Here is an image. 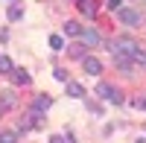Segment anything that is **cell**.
<instances>
[{
    "label": "cell",
    "mask_w": 146,
    "mask_h": 143,
    "mask_svg": "<svg viewBox=\"0 0 146 143\" xmlns=\"http://www.w3.org/2000/svg\"><path fill=\"white\" fill-rule=\"evenodd\" d=\"M0 143H18V132H0Z\"/></svg>",
    "instance_id": "obj_16"
},
{
    "label": "cell",
    "mask_w": 146,
    "mask_h": 143,
    "mask_svg": "<svg viewBox=\"0 0 146 143\" xmlns=\"http://www.w3.org/2000/svg\"><path fill=\"white\" fill-rule=\"evenodd\" d=\"M117 18L123 21L126 26H135V23H140V15H137L135 9H120V12H117Z\"/></svg>",
    "instance_id": "obj_4"
},
{
    "label": "cell",
    "mask_w": 146,
    "mask_h": 143,
    "mask_svg": "<svg viewBox=\"0 0 146 143\" xmlns=\"http://www.w3.org/2000/svg\"><path fill=\"white\" fill-rule=\"evenodd\" d=\"M53 76H56L58 82H64V85L70 82V79H67V70H62V67H58V70H53Z\"/></svg>",
    "instance_id": "obj_19"
},
{
    "label": "cell",
    "mask_w": 146,
    "mask_h": 143,
    "mask_svg": "<svg viewBox=\"0 0 146 143\" xmlns=\"http://www.w3.org/2000/svg\"><path fill=\"white\" fill-rule=\"evenodd\" d=\"M12 76H15V82H18V85H29V73H27V70L15 67V73H12Z\"/></svg>",
    "instance_id": "obj_13"
},
{
    "label": "cell",
    "mask_w": 146,
    "mask_h": 143,
    "mask_svg": "<svg viewBox=\"0 0 146 143\" xmlns=\"http://www.w3.org/2000/svg\"><path fill=\"white\" fill-rule=\"evenodd\" d=\"M114 64L123 70V73H131V70H135V62H131L129 56H120V53H114Z\"/></svg>",
    "instance_id": "obj_7"
},
{
    "label": "cell",
    "mask_w": 146,
    "mask_h": 143,
    "mask_svg": "<svg viewBox=\"0 0 146 143\" xmlns=\"http://www.w3.org/2000/svg\"><path fill=\"white\" fill-rule=\"evenodd\" d=\"M82 41H85V47H96V44H102V35L96 29H85L82 32Z\"/></svg>",
    "instance_id": "obj_6"
},
{
    "label": "cell",
    "mask_w": 146,
    "mask_h": 143,
    "mask_svg": "<svg viewBox=\"0 0 146 143\" xmlns=\"http://www.w3.org/2000/svg\"><path fill=\"white\" fill-rule=\"evenodd\" d=\"M0 73H15V64H12V58L0 56Z\"/></svg>",
    "instance_id": "obj_14"
},
{
    "label": "cell",
    "mask_w": 146,
    "mask_h": 143,
    "mask_svg": "<svg viewBox=\"0 0 146 143\" xmlns=\"http://www.w3.org/2000/svg\"><path fill=\"white\" fill-rule=\"evenodd\" d=\"M9 38V35H6V29H0V41H6Z\"/></svg>",
    "instance_id": "obj_22"
},
{
    "label": "cell",
    "mask_w": 146,
    "mask_h": 143,
    "mask_svg": "<svg viewBox=\"0 0 146 143\" xmlns=\"http://www.w3.org/2000/svg\"><path fill=\"white\" fill-rule=\"evenodd\" d=\"M105 6H108V9H114V12H120V9H123V0H108Z\"/></svg>",
    "instance_id": "obj_20"
},
{
    "label": "cell",
    "mask_w": 146,
    "mask_h": 143,
    "mask_svg": "<svg viewBox=\"0 0 146 143\" xmlns=\"http://www.w3.org/2000/svg\"><path fill=\"white\" fill-rule=\"evenodd\" d=\"M79 9H82V15L94 18V15H96V9H100V3H96V0H79Z\"/></svg>",
    "instance_id": "obj_9"
},
{
    "label": "cell",
    "mask_w": 146,
    "mask_h": 143,
    "mask_svg": "<svg viewBox=\"0 0 146 143\" xmlns=\"http://www.w3.org/2000/svg\"><path fill=\"white\" fill-rule=\"evenodd\" d=\"M62 29H64L67 38H76V35H82V32H85V26H82V23H76V21H67Z\"/></svg>",
    "instance_id": "obj_8"
},
{
    "label": "cell",
    "mask_w": 146,
    "mask_h": 143,
    "mask_svg": "<svg viewBox=\"0 0 146 143\" xmlns=\"http://www.w3.org/2000/svg\"><path fill=\"white\" fill-rule=\"evenodd\" d=\"M111 50L120 53V56H129L131 62H135V56H137V50H140V44H137L135 38H129V35H120V38L111 41Z\"/></svg>",
    "instance_id": "obj_1"
},
{
    "label": "cell",
    "mask_w": 146,
    "mask_h": 143,
    "mask_svg": "<svg viewBox=\"0 0 146 143\" xmlns=\"http://www.w3.org/2000/svg\"><path fill=\"white\" fill-rule=\"evenodd\" d=\"M94 93H96V97H102L105 102H114V105H120V102H123V93H120L114 85H108V82H96Z\"/></svg>",
    "instance_id": "obj_2"
},
{
    "label": "cell",
    "mask_w": 146,
    "mask_h": 143,
    "mask_svg": "<svg viewBox=\"0 0 146 143\" xmlns=\"http://www.w3.org/2000/svg\"><path fill=\"white\" fill-rule=\"evenodd\" d=\"M64 88H67V97H76V99H79V97H85V88L79 85V82H67Z\"/></svg>",
    "instance_id": "obj_12"
},
{
    "label": "cell",
    "mask_w": 146,
    "mask_h": 143,
    "mask_svg": "<svg viewBox=\"0 0 146 143\" xmlns=\"http://www.w3.org/2000/svg\"><path fill=\"white\" fill-rule=\"evenodd\" d=\"M50 105H53V99L50 97H47V93H41V97H35V111H47V108H50Z\"/></svg>",
    "instance_id": "obj_11"
},
{
    "label": "cell",
    "mask_w": 146,
    "mask_h": 143,
    "mask_svg": "<svg viewBox=\"0 0 146 143\" xmlns=\"http://www.w3.org/2000/svg\"><path fill=\"white\" fill-rule=\"evenodd\" d=\"M21 18H23V9H21L18 3H12V6H9V21H21Z\"/></svg>",
    "instance_id": "obj_15"
},
{
    "label": "cell",
    "mask_w": 146,
    "mask_h": 143,
    "mask_svg": "<svg viewBox=\"0 0 146 143\" xmlns=\"http://www.w3.org/2000/svg\"><path fill=\"white\" fill-rule=\"evenodd\" d=\"M85 50H88V47H85V44H70V58H79V62H85V58H88V53H85Z\"/></svg>",
    "instance_id": "obj_10"
},
{
    "label": "cell",
    "mask_w": 146,
    "mask_h": 143,
    "mask_svg": "<svg viewBox=\"0 0 146 143\" xmlns=\"http://www.w3.org/2000/svg\"><path fill=\"white\" fill-rule=\"evenodd\" d=\"M50 47L53 50H64V38L62 35H50Z\"/></svg>",
    "instance_id": "obj_17"
},
{
    "label": "cell",
    "mask_w": 146,
    "mask_h": 143,
    "mask_svg": "<svg viewBox=\"0 0 146 143\" xmlns=\"http://www.w3.org/2000/svg\"><path fill=\"white\" fill-rule=\"evenodd\" d=\"M18 105V97H15V91H3L0 93V117H3L6 111H12Z\"/></svg>",
    "instance_id": "obj_3"
},
{
    "label": "cell",
    "mask_w": 146,
    "mask_h": 143,
    "mask_svg": "<svg viewBox=\"0 0 146 143\" xmlns=\"http://www.w3.org/2000/svg\"><path fill=\"white\" fill-rule=\"evenodd\" d=\"M50 143H73V134H67V137H64V134H53Z\"/></svg>",
    "instance_id": "obj_18"
},
{
    "label": "cell",
    "mask_w": 146,
    "mask_h": 143,
    "mask_svg": "<svg viewBox=\"0 0 146 143\" xmlns=\"http://www.w3.org/2000/svg\"><path fill=\"white\" fill-rule=\"evenodd\" d=\"M82 67H85V73H91V76H96V73H102V62L100 58H94V56H88L82 62Z\"/></svg>",
    "instance_id": "obj_5"
},
{
    "label": "cell",
    "mask_w": 146,
    "mask_h": 143,
    "mask_svg": "<svg viewBox=\"0 0 146 143\" xmlns=\"http://www.w3.org/2000/svg\"><path fill=\"white\" fill-rule=\"evenodd\" d=\"M135 105H137V108H146V97H143V99H137Z\"/></svg>",
    "instance_id": "obj_21"
}]
</instances>
